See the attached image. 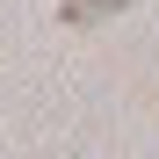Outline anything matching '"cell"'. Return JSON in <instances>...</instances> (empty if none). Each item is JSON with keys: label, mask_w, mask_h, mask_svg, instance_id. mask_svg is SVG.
Masks as SVG:
<instances>
[{"label": "cell", "mask_w": 159, "mask_h": 159, "mask_svg": "<svg viewBox=\"0 0 159 159\" xmlns=\"http://www.w3.org/2000/svg\"><path fill=\"white\" fill-rule=\"evenodd\" d=\"M65 7V22H109L116 7H130V0H58Z\"/></svg>", "instance_id": "1"}]
</instances>
